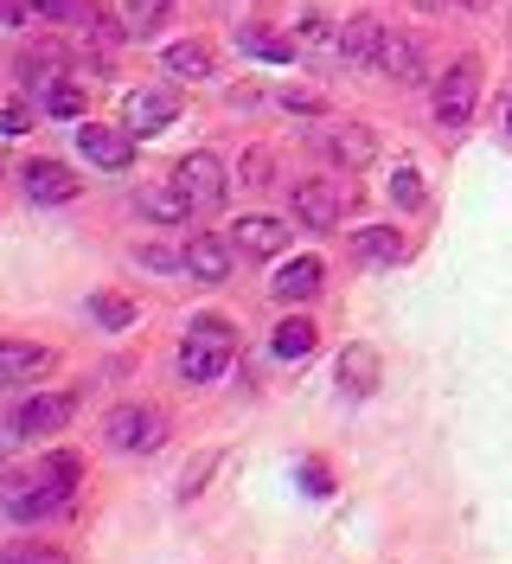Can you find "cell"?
<instances>
[{
	"instance_id": "obj_26",
	"label": "cell",
	"mask_w": 512,
	"mask_h": 564,
	"mask_svg": "<svg viewBox=\"0 0 512 564\" xmlns=\"http://www.w3.org/2000/svg\"><path fill=\"white\" fill-rule=\"evenodd\" d=\"M0 564H70V552L52 545V539H7L0 545Z\"/></svg>"
},
{
	"instance_id": "obj_2",
	"label": "cell",
	"mask_w": 512,
	"mask_h": 564,
	"mask_svg": "<svg viewBox=\"0 0 512 564\" xmlns=\"http://www.w3.org/2000/svg\"><path fill=\"white\" fill-rule=\"evenodd\" d=\"M231 359H238V327L225 315H199L186 327V340H179V379L186 386H211Z\"/></svg>"
},
{
	"instance_id": "obj_16",
	"label": "cell",
	"mask_w": 512,
	"mask_h": 564,
	"mask_svg": "<svg viewBox=\"0 0 512 564\" xmlns=\"http://www.w3.org/2000/svg\"><path fill=\"white\" fill-rule=\"evenodd\" d=\"M275 302H314L320 289H327V263L320 257H288L282 270H275Z\"/></svg>"
},
{
	"instance_id": "obj_10",
	"label": "cell",
	"mask_w": 512,
	"mask_h": 564,
	"mask_svg": "<svg viewBox=\"0 0 512 564\" xmlns=\"http://www.w3.org/2000/svg\"><path fill=\"white\" fill-rule=\"evenodd\" d=\"M378 77H391V84H423V77H429L423 39H410V33H397V26H384V45H378Z\"/></svg>"
},
{
	"instance_id": "obj_28",
	"label": "cell",
	"mask_w": 512,
	"mask_h": 564,
	"mask_svg": "<svg viewBox=\"0 0 512 564\" xmlns=\"http://www.w3.org/2000/svg\"><path fill=\"white\" fill-rule=\"evenodd\" d=\"M238 186H250V193H263V186H275V154H270V148H250V154H243Z\"/></svg>"
},
{
	"instance_id": "obj_33",
	"label": "cell",
	"mask_w": 512,
	"mask_h": 564,
	"mask_svg": "<svg viewBox=\"0 0 512 564\" xmlns=\"http://www.w3.org/2000/svg\"><path fill=\"white\" fill-rule=\"evenodd\" d=\"M302 481H307V494H334V488H327V468H320V462H302Z\"/></svg>"
},
{
	"instance_id": "obj_4",
	"label": "cell",
	"mask_w": 512,
	"mask_h": 564,
	"mask_svg": "<svg viewBox=\"0 0 512 564\" xmlns=\"http://www.w3.org/2000/svg\"><path fill=\"white\" fill-rule=\"evenodd\" d=\"M173 186L186 193V206H193V218H211V212L231 199V174H225V161L211 154V148H199V154H186L179 167H173Z\"/></svg>"
},
{
	"instance_id": "obj_3",
	"label": "cell",
	"mask_w": 512,
	"mask_h": 564,
	"mask_svg": "<svg viewBox=\"0 0 512 564\" xmlns=\"http://www.w3.org/2000/svg\"><path fill=\"white\" fill-rule=\"evenodd\" d=\"M102 443L116 456H154L167 443V411H154V404H116L102 417Z\"/></svg>"
},
{
	"instance_id": "obj_15",
	"label": "cell",
	"mask_w": 512,
	"mask_h": 564,
	"mask_svg": "<svg viewBox=\"0 0 512 564\" xmlns=\"http://www.w3.org/2000/svg\"><path fill=\"white\" fill-rule=\"evenodd\" d=\"M58 366V352L39 340H0V386H33Z\"/></svg>"
},
{
	"instance_id": "obj_34",
	"label": "cell",
	"mask_w": 512,
	"mask_h": 564,
	"mask_svg": "<svg viewBox=\"0 0 512 564\" xmlns=\"http://www.w3.org/2000/svg\"><path fill=\"white\" fill-rule=\"evenodd\" d=\"M20 449V423H0V462Z\"/></svg>"
},
{
	"instance_id": "obj_14",
	"label": "cell",
	"mask_w": 512,
	"mask_h": 564,
	"mask_svg": "<svg viewBox=\"0 0 512 564\" xmlns=\"http://www.w3.org/2000/svg\"><path fill=\"white\" fill-rule=\"evenodd\" d=\"M77 417V391H39V398H26L20 404V436H58L65 423Z\"/></svg>"
},
{
	"instance_id": "obj_8",
	"label": "cell",
	"mask_w": 512,
	"mask_h": 564,
	"mask_svg": "<svg viewBox=\"0 0 512 564\" xmlns=\"http://www.w3.org/2000/svg\"><path fill=\"white\" fill-rule=\"evenodd\" d=\"M20 186H26V199H39V206H65V199L84 193V180L70 174L65 161H52V154L26 161V167H20Z\"/></svg>"
},
{
	"instance_id": "obj_32",
	"label": "cell",
	"mask_w": 512,
	"mask_h": 564,
	"mask_svg": "<svg viewBox=\"0 0 512 564\" xmlns=\"http://www.w3.org/2000/svg\"><path fill=\"white\" fill-rule=\"evenodd\" d=\"M135 263H141V270H179V250H167V245H141V250H135Z\"/></svg>"
},
{
	"instance_id": "obj_5",
	"label": "cell",
	"mask_w": 512,
	"mask_h": 564,
	"mask_svg": "<svg viewBox=\"0 0 512 564\" xmlns=\"http://www.w3.org/2000/svg\"><path fill=\"white\" fill-rule=\"evenodd\" d=\"M475 104H480V58H455V65L436 77V122H443L448 135H461L468 122H475Z\"/></svg>"
},
{
	"instance_id": "obj_1",
	"label": "cell",
	"mask_w": 512,
	"mask_h": 564,
	"mask_svg": "<svg viewBox=\"0 0 512 564\" xmlns=\"http://www.w3.org/2000/svg\"><path fill=\"white\" fill-rule=\"evenodd\" d=\"M77 481H84V462L70 456V449H52L33 475H7V481H0V513H7V520H20V527L52 520L58 507H70Z\"/></svg>"
},
{
	"instance_id": "obj_38",
	"label": "cell",
	"mask_w": 512,
	"mask_h": 564,
	"mask_svg": "<svg viewBox=\"0 0 512 564\" xmlns=\"http://www.w3.org/2000/svg\"><path fill=\"white\" fill-rule=\"evenodd\" d=\"M506 135H512V104H506Z\"/></svg>"
},
{
	"instance_id": "obj_37",
	"label": "cell",
	"mask_w": 512,
	"mask_h": 564,
	"mask_svg": "<svg viewBox=\"0 0 512 564\" xmlns=\"http://www.w3.org/2000/svg\"><path fill=\"white\" fill-rule=\"evenodd\" d=\"M410 7H423V13H443V7H455V0H410Z\"/></svg>"
},
{
	"instance_id": "obj_19",
	"label": "cell",
	"mask_w": 512,
	"mask_h": 564,
	"mask_svg": "<svg viewBox=\"0 0 512 564\" xmlns=\"http://www.w3.org/2000/svg\"><path fill=\"white\" fill-rule=\"evenodd\" d=\"M404 231L397 225H366V231H352V257L359 263H372V270H384V263H404Z\"/></svg>"
},
{
	"instance_id": "obj_35",
	"label": "cell",
	"mask_w": 512,
	"mask_h": 564,
	"mask_svg": "<svg viewBox=\"0 0 512 564\" xmlns=\"http://www.w3.org/2000/svg\"><path fill=\"white\" fill-rule=\"evenodd\" d=\"M282 104H288V109H320V97H314V90H288Z\"/></svg>"
},
{
	"instance_id": "obj_27",
	"label": "cell",
	"mask_w": 512,
	"mask_h": 564,
	"mask_svg": "<svg viewBox=\"0 0 512 564\" xmlns=\"http://www.w3.org/2000/svg\"><path fill=\"white\" fill-rule=\"evenodd\" d=\"M90 321L109 327V334H122V327H135V302L129 295H90Z\"/></svg>"
},
{
	"instance_id": "obj_20",
	"label": "cell",
	"mask_w": 512,
	"mask_h": 564,
	"mask_svg": "<svg viewBox=\"0 0 512 564\" xmlns=\"http://www.w3.org/2000/svg\"><path fill=\"white\" fill-rule=\"evenodd\" d=\"M238 45L250 52V58H270V65H295V58H302V45L282 39V33H270V26H243Z\"/></svg>"
},
{
	"instance_id": "obj_22",
	"label": "cell",
	"mask_w": 512,
	"mask_h": 564,
	"mask_svg": "<svg viewBox=\"0 0 512 564\" xmlns=\"http://www.w3.org/2000/svg\"><path fill=\"white\" fill-rule=\"evenodd\" d=\"M314 340H320V327H314L307 315H288L282 327H275L270 352H275V359H307V352H314Z\"/></svg>"
},
{
	"instance_id": "obj_11",
	"label": "cell",
	"mask_w": 512,
	"mask_h": 564,
	"mask_svg": "<svg viewBox=\"0 0 512 564\" xmlns=\"http://www.w3.org/2000/svg\"><path fill=\"white\" fill-rule=\"evenodd\" d=\"M320 148H327V161H334L340 174H359V167L378 161V135L366 129V122H334V129L320 135Z\"/></svg>"
},
{
	"instance_id": "obj_29",
	"label": "cell",
	"mask_w": 512,
	"mask_h": 564,
	"mask_svg": "<svg viewBox=\"0 0 512 564\" xmlns=\"http://www.w3.org/2000/svg\"><path fill=\"white\" fill-rule=\"evenodd\" d=\"M167 20V0H129V39H148Z\"/></svg>"
},
{
	"instance_id": "obj_12",
	"label": "cell",
	"mask_w": 512,
	"mask_h": 564,
	"mask_svg": "<svg viewBox=\"0 0 512 564\" xmlns=\"http://www.w3.org/2000/svg\"><path fill=\"white\" fill-rule=\"evenodd\" d=\"M231 250L250 257V263H270V257L288 250V225L270 218V212H250V218H238V231H231Z\"/></svg>"
},
{
	"instance_id": "obj_21",
	"label": "cell",
	"mask_w": 512,
	"mask_h": 564,
	"mask_svg": "<svg viewBox=\"0 0 512 564\" xmlns=\"http://www.w3.org/2000/svg\"><path fill=\"white\" fill-rule=\"evenodd\" d=\"M295 45H302V58H314V65H334V58H340V26H327L320 13H307Z\"/></svg>"
},
{
	"instance_id": "obj_18",
	"label": "cell",
	"mask_w": 512,
	"mask_h": 564,
	"mask_svg": "<svg viewBox=\"0 0 512 564\" xmlns=\"http://www.w3.org/2000/svg\"><path fill=\"white\" fill-rule=\"evenodd\" d=\"M378 372H384L378 347H346L340 366H334V379H340L346 398H372V391H378Z\"/></svg>"
},
{
	"instance_id": "obj_31",
	"label": "cell",
	"mask_w": 512,
	"mask_h": 564,
	"mask_svg": "<svg viewBox=\"0 0 512 564\" xmlns=\"http://www.w3.org/2000/svg\"><path fill=\"white\" fill-rule=\"evenodd\" d=\"M26 129H33V109L20 104V97H13V104H0V135H26Z\"/></svg>"
},
{
	"instance_id": "obj_36",
	"label": "cell",
	"mask_w": 512,
	"mask_h": 564,
	"mask_svg": "<svg viewBox=\"0 0 512 564\" xmlns=\"http://www.w3.org/2000/svg\"><path fill=\"white\" fill-rule=\"evenodd\" d=\"M39 13H45V20H58V7H65V0H33Z\"/></svg>"
},
{
	"instance_id": "obj_6",
	"label": "cell",
	"mask_w": 512,
	"mask_h": 564,
	"mask_svg": "<svg viewBox=\"0 0 512 564\" xmlns=\"http://www.w3.org/2000/svg\"><path fill=\"white\" fill-rule=\"evenodd\" d=\"M352 199H359V193H352V180H327V174H320V180H302L288 206H295V218H302L307 231H334L346 212H352Z\"/></svg>"
},
{
	"instance_id": "obj_23",
	"label": "cell",
	"mask_w": 512,
	"mask_h": 564,
	"mask_svg": "<svg viewBox=\"0 0 512 564\" xmlns=\"http://www.w3.org/2000/svg\"><path fill=\"white\" fill-rule=\"evenodd\" d=\"M141 212H148V218H154V225H186V218H193V206H186V193H179V186H148V193H141Z\"/></svg>"
},
{
	"instance_id": "obj_25",
	"label": "cell",
	"mask_w": 512,
	"mask_h": 564,
	"mask_svg": "<svg viewBox=\"0 0 512 564\" xmlns=\"http://www.w3.org/2000/svg\"><path fill=\"white\" fill-rule=\"evenodd\" d=\"M167 77H211V45H199V39H179V45H167Z\"/></svg>"
},
{
	"instance_id": "obj_17",
	"label": "cell",
	"mask_w": 512,
	"mask_h": 564,
	"mask_svg": "<svg viewBox=\"0 0 512 564\" xmlns=\"http://www.w3.org/2000/svg\"><path fill=\"white\" fill-rule=\"evenodd\" d=\"M378 45H384V20H372V13H352L340 26V58L359 70H378Z\"/></svg>"
},
{
	"instance_id": "obj_30",
	"label": "cell",
	"mask_w": 512,
	"mask_h": 564,
	"mask_svg": "<svg viewBox=\"0 0 512 564\" xmlns=\"http://www.w3.org/2000/svg\"><path fill=\"white\" fill-rule=\"evenodd\" d=\"M391 199H397V206H423V174H416L410 161L391 174Z\"/></svg>"
},
{
	"instance_id": "obj_7",
	"label": "cell",
	"mask_w": 512,
	"mask_h": 564,
	"mask_svg": "<svg viewBox=\"0 0 512 564\" xmlns=\"http://www.w3.org/2000/svg\"><path fill=\"white\" fill-rule=\"evenodd\" d=\"M179 122V97H173L167 84H148V90H129V104H122V129L135 141L161 135V129H173Z\"/></svg>"
},
{
	"instance_id": "obj_9",
	"label": "cell",
	"mask_w": 512,
	"mask_h": 564,
	"mask_svg": "<svg viewBox=\"0 0 512 564\" xmlns=\"http://www.w3.org/2000/svg\"><path fill=\"white\" fill-rule=\"evenodd\" d=\"M77 148H84V161L102 167V174H122L135 161V135L129 129H102V122H77Z\"/></svg>"
},
{
	"instance_id": "obj_13",
	"label": "cell",
	"mask_w": 512,
	"mask_h": 564,
	"mask_svg": "<svg viewBox=\"0 0 512 564\" xmlns=\"http://www.w3.org/2000/svg\"><path fill=\"white\" fill-rule=\"evenodd\" d=\"M231 263H238L231 238H211V231L186 238V250H179V270H186L193 282H225V276H231Z\"/></svg>"
},
{
	"instance_id": "obj_24",
	"label": "cell",
	"mask_w": 512,
	"mask_h": 564,
	"mask_svg": "<svg viewBox=\"0 0 512 564\" xmlns=\"http://www.w3.org/2000/svg\"><path fill=\"white\" fill-rule=\"evenodd\" d=\"M39 104H45V116H58V122H84V90H77L70 77L39 84Z\"/></svg>"
}]
</instances>
